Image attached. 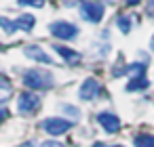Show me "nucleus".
Instances as JSON below:
<instances>
[{
    "instance_id": "obj_13",
    "label": "nucleus",
    "mask_w": 154,
    "mask_h": 147,
    "mask_svg": "<svg viewBox=\"0 0 154 147\" xmlns=\"http://www.w3.org/2000/svg\"><path fill=\"white\" fill-rule=\"evenodd\" d=\"M114 23L118 25V30H120L122 34H129V32H131V28H133V19H131V17H127V15H118V17L114 19Z\"/></svg>"
},
{
    "instance_id": "obj_1",
    "label": "nucleus",
    "mask_w": 154,
    "mask_h": 147,
    "mask_svg": "<svg viewBox=\"0 0 154 147\" xmlns=\"http://www.w3.org/2000/svg\"><path fill=\"white\" fill-rule=\"evenodd\" d=\"M53 76L45 69H28L23 74V84L30 90H45L49 86H53Z\"/></svg>"
},
{
    "instance_id": "obj_25",
    "label": "nucleus",
    "mask_w": 154,
    "mask_h": 147,
    "mask_svg": "<svg viewBox=\"0 0 154 147\" xmlns=\"http://www.w3.org/2000/svg\"><path fill=\"white\" fill-rule=\"evenodd\" d=\"M150 46H152V51H154V36H152V42H150Z\"/></svg>"
},
{
    "instance_id": "obj_6",
    "label": "nucleus",
    "mask_w": 154,
    "mask_h": 147,
    "mask_svg": "<svg viewBox=\"0 0 154 147\" xmlns=\"http://www.w3.org/2000/svg\"><path fill=\"white\" fill-rule=\"evenodd\" d=\"M101 95V84L95 80V78H87L82 84H80V90H78V97L82 101H93Z\"/></svg>"
},
{
    "instance_id": "obj_2",
    "label": "nucleus",
    "mask_w": 154,
    "mask_h": 147,
    "mask_svg": "<svg viewBox=\"0 0 154 147\" xmlns=\"http://www.w3.org/2000/svg\"><path fill=\"white\" fill-rule=\"evenodd\" d=\"M106 7L99 2V0H82L80 2V17L89 23H99L103 19Z\"/></svg>"
},
{
    "instance_id": "obj_15",
    "label": "nucleus",
    "mask_w": 154,
    "mask_h": 147,
    "mask_svg": "<svg viewBox=\"0 0 154 147\" xmlns=\"http://www.w3.org/2000/svg\"><path fill=\"white\" fill-rule=\"evenodd\" d=\"M135 147H154V137L152 134H139L135 137Z\"/></svg>"
},
{
    "instance_id": "obj_7",
    "label": "nucleus",
    "mask_w": 154,
    "mask_h": 147,
    "mask_svg": "<svg viewBox=\"0 0 154 147\" xmlns=\"http://www.w3.org/2000/svg\"><path fill=\"white\" fill-rule=\"evenodd\" d=\"M97 122L101 124V128H103L106 132H116V130H120V120H118L112 111H101V113H97Z\"/></svg>"
},
{
    "instance_id": "obj_24",
    "label": "nucleus",
    "mask_w": 154,
    "mask_h": 147,
    "mask_svg": "<svg viewBox=\"0 0 154 147\" xmlns=\"http://www.w3.org/2000/svg\"><path fill=\"white\" fill-rule=\"evenodd\" d=\"M127 2H129V4H137V2H139V0H127Z\"/></svg>"
},
{
    "instance_id": "obj_8",
    "label": "nucleus",
    "mask_w": 154,
    "mask_h": 147,
    "mask_svg": "<svg viewBox=\"0 0 154 147\" xmlns=\"http://www.w3.org/2000/svg\"><path fill=\"white\" fill-rule=\"evenodd\" d=\"M23 55L28 57V59H34V61H38V63H47V65H51L53 63V59L38 46V44H28V46H23Z\"/></svg>"
},
{
    "instance_id": "obj_4",
    "label": "nucleus",
    "mask_w": 154,
    "mask_h": 147,
    "mask_svg": "<svg viewBox=\"0 0 154 147\" xmlns=\"http://www.w3.org/2000/svg\"><path fill=\"white\" fill-rule=\"evenodd\" d=\"M49 32L57 38V40H74L78 36V28L70 21H53L49 25Z\"/></svg>"
},
{
    "instance_id": "obj_18",
    "label": "nucleus",
    "mask_w": 154,
    "mask_h": 147,
    "mask_svg": "<svg viewBox=\"0 0 154 147\" xmlns=\"http://www.w3.org/2000/svg\"><path fill=\"white\" fill-rule=\"evenodd\" d=\"M82 0H61V4L63 7H80Z\"/></svg>"
},
{
    "instance_id": "obj_14",
    "label": "nucleus",
    "mask_w": 154,
    "mask_h": 147,
    "mask_svg": "<svg viewBox=\"0 0 154 147\" xmlns=\"http://www.w3.org/2000/svg\"><path fill=\"white\" fill-rule=\"evenodd\" d=\"M143 72H146V63H133V65H127L125 67V74H129L131 78L143 76Z\"/></svg>"
},
{
    "instance_id": "obj_9",
    "label": "nucleus",
    "mask_w": 154,
    "mask_h": 147,
    "mask_svg": "<svg viewBox=\"0 0 154 147\" xmlns=\"http://www.w3.org/2000/svg\"><path fill=\"white\" fill-rule=\"evenodd\" d=\"M55 51L61 55V59L66 61V63H70V65H78L80 61H82V55L78 53V51H72V49H68V46H61V44H57L55 46Z\"/></svg>"
},
{
    "instance_id": "obj_19",
    "label": "nucleus",
    "mask_w": 154,
    "mask_h": 147,
    "mask_svg": "<svg viewBox=\"0 0 154 147\" xmlns=\"http://www.w3.org/2000/svg\"><path fill=\"white\" fill-rule=\"evenodd\" d=\"M40 147H66V145H61L59 141H45Z\"/></svg>"
},
{
    "instance_id": "obj_20",
    "label": "nucleus",
    "mask_w": 154,
    "mask_h": 147,
    "mask_svg": "<svg viewBox=\"0 0 154 147\" xmlns=\"http://www.w3.org/2000/svg\"><path fill=\"white\" fill-rule=\"evenodd\" d=\"M146 13L154 19V0H148V7H146Z\"/></svg>"
},
{
    "instance_id": "obj_10",
    "label": "nucleus",
    "mask_w": 154,
    "mask_h": 147,
    "mask_svg": "<svg viewBox=\"0 0 154 147\" xmlns=\"http://www.w3.org/2000/svg\"><path fill=\"white\" fill-rule=\"evenodd\" d=\"M15 25H17V32H19V30H23V32H32L34 25H36V17L30 15V13H23V15H19V17L15 19Z\"/></svg>"
},
{
    "instance_id": "obj_22",
    "label": "nucleus",
    "mask_w": 154,
    "mask_h": 147,
    "mask_svg": "<svg viewBox=\"0 0 154 147\" xmlns=\"http://www.w3.org/2000/svg\"><path fill=\"white\" fill-rule=\"evenodd\" d=\"M63 111H70L72 116H78V111H76V109H74L72 105H63Z\"/></svg>"
},
{
    "instance_id": "obj_5",
    "label": "nucleus",
    "mask_w": 154,
    "mask_h": 147,
    "mask_svg": "<svg viewBox=\"0 0 154 147\" xmlns=\"http://www.w3.org/2000/svg\"><path fill=\"white\" fill-rule=\"evenodd\" d=\"M70 128H72V122L66 120V118H47V120L42 122V130L49 132V134H53V137L63 134V132H68Z\"/></svg>"
},
{
    "instance_id": "obj_16",
    "label": "nucleus",
    "mask_w": 154,
    "mask_h": 147,
    "mask_svg": "<svg viewBox=\"0 0 154 147\" xmlns=\"http://www.w3.org/2000/svg\"><path fill=\"white\" fill-rule=\"evenodd\" d=\"M0 28H2L7 34H15L17 32V25H15V19H7V17H0Z\"/></svg>"
},
{
    "instance_id": "obj_11",
    "label": "nucleus",
    "mask_w": 154,
    "mask_h": 147,
    "mask_svg": "<svg viewBox=\"0 0 154 147\" xmlns=\"http://www.w3.org/2000/svg\"><path fill=\"white\" fill-rule=\"evenodd\" d=\"M11 82H9V78H5L2 74H0V105H2L5 101H9L11 99Z\"/></svg>"
},
{
    "instance_id": "obj_21",
    "label": "nucleus",
    "mask_w": 154,
    "mask_h": 147,
    "mask_svg": "<svg viewBox=\"0 0 154 147\" xmlns=\"http://www.w3.org/2000/svg\"><path fill=\"white\" fill-rule=\"evenodd\" d=\"M7 116H9V111H7L5 107H0V124H2V122L7 120Z\"/></svg>"
},
{
    "instance_id": "obj_12",
    "label": "nucleus",
    "mask_w": 154,
    "mask_h": 147,
    "mask_svg": "<svg viewBox=\"0 0 154 147\" xmlns=\"http://www.w3.org/2000/svg\"><path fill=\"white\" fill-rule=\"evenodd\" d=\"M148 78L146 76H137V78H131V82L127 84V90L129 93H133V90H143V88H148Z\"/></svg>"
},
{
    "instance_id": "obj_17",
    "label": "nucleus",
    "mask_w": 154,
    "mask_h": 147,
    "mask_svg": "<svg viewBox=\"0 0 154 147\" xmlns=\"http://www.w3.org/2000/svg\"><path fill=\"white\" fill-rule=\"evenodd\" d=\"M47 0H17L19 7H36V9H42Z\"/></svg>"
},
{
    "instance_id": "obj_3",
    "label": "nucleus",
    "mask_w": 154,
    "mask_h": 147,
    "mask_svg": "<svg viewBox=\"0 0 154 147\" xmlns=\"http://www.w3.org/2000/svg\"><path fill=\"white\" fill-rule=\"evenodd\" d=\"M17 109H19V113H23V116L36 113V111L40 109V97H38L36 93H32V90L21 93V95L17 97Z\"/></svg>"
},
{
    "instance_id": "obj_23",
    "label": "nucleus",
    "mask_w": 154,
    "mask_h": 147,
    "mask_svg": "<svg viewBox=\"0 0 154 147\" xmlns=\"http://www.w3.org/2000/svg\"><path fill=\"white\" fill-rule=\"evenodd\" d=\"M93 147H106L103 143H97V145H93ZM110 147H125V145H110Z\"/></svg>"
}]
</instances>
